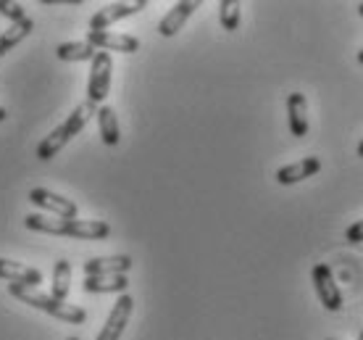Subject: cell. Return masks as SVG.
I'll list each match as a JSON object with an SVG mask.
<instances>
[{"label":"cell","instance_id":"obj_4","mask_svg":"<svg viewBox=\"0 0 363 340\" xmlns=\"http://www.w3.org/2000/svg\"><path fill=\"white\" fill-rule=\"evenodd\" d=\"M311 280H313L316 295H318V301L324 304V309H327V312H340V309H342V290L337 287L332 267H329V264H316V267L311 269Z\"/></svg>","mask_w":363,"mask_h":340},{"label":"cell","instance_id":"obj_1","mask_svg":"<svg viewBox=\"0 0 363 340\" xmlns=\"http://www.w3.org/2000/svg\"><path fill=\"white\" fill-rule=\"evenodd\" d=\"M92 114H98V106H92L90 101L79 103V106L69 114V119H66L64 124H58L48 138H43V143L37 146V158H40V161H50L53 156H58V150L64 146H69V143L87 127V121L92 119Z\"/></svg>","mask_w":363,"mask_h":340},{"label":"cell","instance_id":"obj_21","mask_svg":"<svg viewBox=\"0 0 363 340\" xmlns=\"http://www.w3.org/2000/svg\"><path fill=\"white\" fill-rule=\"evenodd\" d=\"M240 16H242V11H240L237 0H221L218 3V21L227 32H235L240 27Z\"/></svg>","mask_w":363,"mask_h":340},{"label":"cell","instance_id":"obj_7","mask_svg":"<svg viewBox=\"0 0 363 340\" xmlns=\"http://www.w3.org/2000/svg\"><path fill=\"white\" fill-rule=\"evenodd\" d=\"M143 9H147L145 0H135V3H108L90 18V32H106L111 24H116L121 18L135 16Z\"/></svg>","mask_w":363,"mask_h":340},{"label":"cell","instance_id":"obj_14","mask_svg":"<svg viewBox=\"0 0 363 340\" xmlns=\"http://www.w3.org/2000/svg\"><path fill=\"white\" fill-rule=\"evenodd\" d=\"M287 119H290V132L295 138L308 135V103L303 92H290L287 98Z\"/></svg>","mask_w":363,"mask_h":340},{"label":"cell","instance_id":"obj_13","mask_svg":"<svg viewBox=\"0 0 363 340\" xmlns=\"http://www.w3.org/2000/svg\"><path fill=\"white\" fill-rule=\"evenodd\" d=\"M318 172H321V161H318L316 156H308V158H303V161H295V164H290V166L277 169V182L295 185V182H303V180L318 175Z\"/></svg>","mask_w":363,"mask_h":340},{"label":"cell","instance_id":"obj_19","mask_svg":"<svg viewBox=\"0 0 363 340\" xmlns=\"http://www.w3.org/2000/svg\"><path fill=\"white\" fill-rule=\"evenodd\" d=\"M69 290H72V264L66 258H61L53 267V298L55 301H66Z\"/></svg>","mask_w":363,"mask_h":340},{"label":"cell","instance_id":"obj_8","mask_svg":"<svg viewBox=\"0 0 363 340\" xmlns=\"http://www.w3.org/2000/svg\"><path fill=\"white\" fill-rule=\"evenodd\" d=\"M95 50H118V53H137L140 50V40L132 35H118V32H87V40Z\"/></svg>","mask_w":363,"mask_h":340},{"label":"cell","instance_id":"obj_2","mask_svg":"<svg viewBox=\"0 0 363 340\" xmlns=\"http://www.w3.org/2000/svg\"><path fill=\"white\" fill-rule=\"evenodd\" d=\"M9 293L13 295V298H18L21 304H29L32 309H40V312L50 314V317H55V319H61V322H66V324H82L84 319H87L84 309L66 304V301H55L53 295L40 293L35 287L9 285Z\"/></svg>","mask_w":363,"mask_h":340},{"label":"cell","instance_id":"obj_23","mask_svg":"<svg viewBox=\"0 0 363 340\" xmlns=\"http://www.w3.org/2000/svg\"><path fill=\"white\" fill-rule=\"evenodd\" d=\"M345 240H347V243H363V219L355 221L353 227H347Z\"/></svg>","mask_w":363,"mask_h":340},{"label":"cell","instance_id":"obj_11","mask_svg":"<svg viewBox=\"0 0 363 340\" xmlns=\"http://www.w3.org/2000/svg\"><path fill=\"white\" fill-rule=\"evenodd\" d=\"M198 9H200L198 0H182V3H177V6L169 9V13L158 21V35L174 37L182 27H184V21H187V18H190Z\"/></svg>","mask_w":363,"mask_h":340},{"label":"cell","instance_id":"obj_5","mask_svg":"<svg viewBox=\"0 0 363 340\" xmlns=\"http://www.w3.org/2000/svg\"><path fill=\"white\" fill-rule=\"evenodd\" d=\"M29 201L35 203L37 209L55 214L58 219H64V221L77 219V214H79L77 203L69 201V198H64V195L53 193V190H45V187H35V190L29 193Z\"/></svg>","mask_w":363,"mask_h":340},{"label":"cell","instance_id":"obj_29","mask_svg":"<svg viewBox=\"0 0 363 340\" xmlns=\"http://www.w3.org/2000/svg\"><path fill=\"white\" fill-rule=\"evenodd\" d=\"M69 340H79V338H69Z\"/></svg>","mask_w":363,"mask_h":340},{"label":"cell","instance_id":"obj_18","mask_svg":"<svg viewBox=\"0 0 363 340\" xmlns=\"http://www.w3.org/2000/svg\"><path fill=\"white\" fill-rule=\"evenodd\" d=\"M95 48L90 43H61L55 48V55L61 61H69V64H77V61H92L95 58Z\"/></svg>","mask_w":363,"mask_h":340},{"label":"cell","instance_id":"obj_20","mask_svg":"<svg viewBox=\"0 0 363 340\" xmlns=\"http://www.w3.org/2000/svg\"><path fill=\"white\" fill-rule=\"evenodd\" d=\"M24 224H27V230L45 232V235H61L64 219H53V216H45V214H29V216H24Z\"/></svg>","mask_w":363,"mask_h":340},{"label":"cell","instance_id":"obj_22","mask_svg":"<svg viewBox=\"0 0 363 340\" xmlns=\"http://www.w3.org/2000/svg\"><path fill=\"white\" fill-rule=\"evenodd\" d=\"M0 13H3L6 18H11L13 24L27 18V11H24V6H21V3H13V0H0Z\"/></svg>","mask_w":363,"mask_h":340},{"label":"cell","instance_id":"obj_10","mask_svg":"<svg viewBox=\"0 0 363 340\" xmlns=\"http://www.w3.org/2000/svg\"><path fill=\"white\" fill-rule=\"evenodd\" d=\"M0 280H6L11 285L37 287L43 283V275L37 269L21 264V261H11V258H0Z\"/></svg>","mask_w":363,"mask_h":340},{"label":"cell","instance_id":"obj_27","mask_svg":"<svg viewBox=\"0 0 363 340\" xmlns=\"http://www.w3.org/2000/svg\"><path fill=\"white\" fill-rule=\"evenodd\" d=\"M358 64H363V50L358 53Z\"/></svg>","mask_w":363,"mask_h":340},{"label":"cell","instance_id":"obj_12","mask_svg":"<svg viewBox=\"0 0 363 340\" xmlns=\"http://www.w3.org/2000/svg\"><path fill=\"white\" fill-rule=\"evenodd\" d=\"M132 269L129 256H98L84 261V277H108V275H127Z\"/></svg>","mask_w":363,"mask_h":340},{"label":"cell","instance_id":"obj_9","mask_svg":"<svg viewBox=\"0 0 363 340\" xmlns=\"http://www.w3.org/2000/svg\"><path fill=\"white\" fill-rule=\"evenodd\" d=\"M61 235L77 240H106L111 235V224L100 219H69L61 224Z\"/></svg>","mask_w":363,"mask_h":340},{"label":"cell","instance_id":"obj_16","mask_svg":"<svg viewBox=\"0 0 363 340\" xmlns=\"http://www.w3.org/2000/svg\"><path fill=\"white\" fill-rule=\"evenodd\" d=\"M98 127H100V138L106 146H118L121 140V129H118V119H116V111L111 106H98Z\"/></svg>","mask_w":363,"mask_h":340},{"label":"cell","instance_id":"obj_25","mask_svg":"<svg viewBox=\"0 0 363 340\" xmlns=\"http://www.w3.org/2000/svg\"><path fill=\"white\" fill-rule=\"evenodd\" d=\"M358 156L363 158V140H361V146H358Z\"/></svg>","mask_w":363,"mask_h":340},{"label":"cell","instance_id":"obj_6","mask_svg":"<svg viewBox=\"0 0 363 340\" xmlns=\"http://www.w3.org/2000/svg\"><path fill=\"white\" fill-rule=\"evenodd\" d=\"M132 309H135V301H132V295L129 293H121L116 298V304L111 309L108 319L103 324V330H100L98 340H118L124 335L129 324V317H132Z\"/></svg>","mask_w":363,"mask_h":340},{"label":"cell","instance_id":"obj_30","mask_svg":"<svg viewBox=\"0 0 363 340\" xmlns=\"http://www.w3.org/2000/svg\"><path fill=\"white\" fill-rule=\"evenodd\" d=\"M329 340H335V338H329Z\"/></svg>","mask_w":363,"mask_h":340},{"label":"cell","instance_id":"obj_17","mask_svg":"<svg viewBox=\"0 0 363 340\" xmlns=\"http://www.w3.org/2000/svg\"><path fill=\"white\" fill-rule=\"evenodd\" d=\"M32 29H35V21H32L29 16L24 18V21H16V24H11V29H6V32L0 35V58L9 53L13 45H18V43H21V40H24V37L32 32Z\"/></svg>","mask_w":363,"mask_h":340},{"label":"cell","instance_id":"obj_28","mask_svg":"<svg viewBox=\"0 0 363 340\" xmlns=\"http://www.w3.org/2000/svg\"><path fill=\"white\" fill-rule=\"evenodd\" d=\"M358 340H363V330H361V335H358Z\"/></svg>","mask_w":363,"mask_h":340},{"label":"cell","instance_id":"obj_24","mask_svg":"<svg viewBox=\"0 0 363 340\" xmlns=\"http://www.w3.org/2000/svg\"><path fill=\"white\" fill-rule=\"evenodd\" d=\"M6 116H9V111H6V109H3V106H0V121L6 119Z\"/></svg>","mask_w":363,"mask_h":340},{"label":"cell","instance_id":"obj_26","mask_svg":"<svg viewBox=\"0 0 363 340\" xmlns=\"http://www.w3.org/2000/svg\"><path fill=\"white\" fill-rule=\"evenodd\" d=\"M358 13L363 16V3H358Z\"/></svg>","mask_w":363,"mask_h":340},{"label":"cell","instance_id":"obj_3","mask_svg":"<svg viewBox=\"0 0 363 340\" xmlns=\"http://www.w3.org/2000/svg\"><path fill=\"white\" fill-rule=\"evenodd\" d=\"M111 72H113V58H111V53L98 50L90 66V79H87V101L92 106H100V103L108 98Z\"/></svg>","mask_w":363,"mask_h":340},{"label":"cell","instance_id":"obj_15","mask_svg":"<svg viewBox=\"0 0 363 340\" xmlns=\"http://www.w3.org/2000/svg\"><path fill=\"white\" fill-rule=\"evenodd\" d=\"M129 280L127 275H108V277H84V293H127Z\"/></svg>","mask_w":363,"mask_h":340}]
</instances>
